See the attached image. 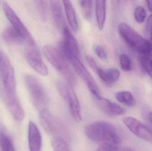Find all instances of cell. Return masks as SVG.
Instances as JSON below:
<instances>
[{"label":"cell","instance_id":"6da1fadb","mask_svg":"<svg viewBox=\"0 0 152 151\" xmlns=\"http://www.w3.org/2000/svg\"><path fill=\"white\" fill-rule=\"evenodd\" d=\"M84 133L89 140L95 142L108 144L118 147L121 142L115 127L105 121H96L88 124L85 127Z\"/></svg>","mask_w":152,"mask_h":151},{"label":"cell","instance_id":"7a4b0ae2","mask_svg":"<svg viewBox=\"0 0 152 151\" xmlns=\"http://www.w3.org/2000/svg\"><path fill=\"white\" fill-rule=\"evenodd\" d=\"M118 29L121 36L132 48L144 56L152 57V43L151 42L145 40L126 23H121Z\"/></svg>","mask_w":152,"mask_h":151},{"label":"cell","instance_id":"3957f363","mask_svg":"<svg viewBox=\"0 0 152 151\" xmlns=\"http://www.w3.org/2000/svg\"><path fill=\"white\" fill-rule=\"evenodd\" d=\"M43 50L51 64L63 75L71 87H74L77 82L75 76L60 51L50 45L44 46Z\"/></svg>","mask_w":152,"mask_h":151},{"label":"cell","instance_id":"277c9868","mask_svg":"<svg viewBox=\"0 0 152 151\" xmlns=\"http://www.w3.org/2000/svg\"><path fill=\"white\" fill-rule=\"evenodd\" d=\"M25 84L36 108L41 110L46 108L49 103L48 96L37 79L30 74H26Z\"/></svg>","mask_w":152,"mask_h":151},{"label":"cell","instance_id":"5b68a950","mask_svg":"<svg viewBox=\"0 0 152 151\" xmlns=\"http://www.w3.org/2000/svg\"><path fill=\"white\" fill-rule=\"evenodd\" d=\"M87 87L95 99L101 97L100 90L95 81L80 59V57L73 55L67 60Z\"/></svg>","mask_w":152,"mask_h":151},{"label":"cell","instance_id":"8992f818","mask_svg":"<svg viewBox=\"0 0 152 151\" xmlns=\"http://www.w3.org/2000/svg\"><path fill=\"white\" fill-rule=\"evenodd\" d=\"M0 72L3 84V91L10 94H16V77L14 69L6 55L0 51Z\"/></svg>","mask_w":152,"mask_h":151},{"label":"cell","instance_id":"52a82bcc","mask_svg":"<svg viewBox=\"0 0 152 151\" xmlns=\"http://www.w3.org/2000/svg\"><path fill=\"white\" fill-rule=\"evenodd\" d=\"M2 6L6 17L23 40L31 46L34 45L35 42L32 35L12 8L5 1L3 2Z\"/></svg>","mask_w":152,"mask_h":151},{"label":"cell","instance_id":"ba28073f","mask_svg":"<svg viewBox=\"0 0 152 151\" xmlns=\"http://www.w3.org/2000/svg\"><path fill=\"white\" fill-rule=\"evenodd\" d=\"M124 124L137 137L152 142V129L143 122L133 117H126L123 120Z\"/></svg>","mask_w":152,"mask_h":151},{"label":"cell","instance_id":"9c48e42d","mask_svg":"<svg viewBox=\"0 0 152 151\" xmlns=\"http://www.w3.org/2000/svg\"><path fill=\"white\" fill-rule=\"evenodd\" d=\"M26 58L29 65L37 72L44 76L48 75L49 70L38 49L33 48L28 50L26 53Z\"/></svg>","mask_w":152,"mask_h":151},{"label":"cell","instance_id":"30bf717a","mask_svg":"<svg viewBox=\"0 0 152 151\" xmlns=\"http://www.w3.org/2000/svg\"><path fill=\"white\" fill-rule=\"evenodd\" d=\"M2 95L8 109L13 118L18 121H22L25 113L17 95L8 94L3 91Z\"/></svg>","mask_w":152,"mask_h":151},{"label":"cell","instance_id":"8fae6325","mask_svg":"<svg viewBox=\"0 0 152 151\" xmlns=\"http://www.w3.org/2000/svg\"><path fill=\"white\" fill-rule=\"evenodd\" d=\"M95 100L99 109L107 115L117 116L126 113V111L123 107L107 98L101 97Z\"/></svg>","mask_w":152,"mask_h":151},{"label":"cell","instance_id":"7c38bea8","mask_svg":"<svg viewBox=\"0 0 152 151\" xmlns=\"http://www.w3.org/2000/svg\"><path fill=\"white\" fill-rule=\"evenodd\" d=\"M39 117L40 123L46 133L51 135L57 133L58 130V122L47 108L40 111Z\"/></svg>","mask_w":152,"mask_h":151},{"label":"cell","instance_id":"4fadbf2b","mask_svg":"<svg viewBox=\"0 0 152 151\" xmlns=\"http://www.w3.org/2000/svg\"><path fill=\"white\" fill-rule=\"evenodd\" d=\"M50 8L55 24L58 28L63 32L67 27L63 15V10L60 1L53 0L50 1Z\"/></svg>","mask_w":152,"mask_h":151},{"label":"cell","instance_id":"5bb4252c","mask_svg":"<svg viewBox=\"0 0 152 151\" xmlns=\"http://www.w3.org/2000/svg\"><path fill=\"white\" fill-rule=\"evenodd\" d=\"M28 141L30 151L41 150L42 137L38 128L32 121L28 125Z\"/></svg>","mask_w":152,"mask_h":151},{"label":"cell","instance_id":"9a60e30c","mask_svg":"<svg viewBox=\"0 0 152 151\" xmlns=\"http://www.w3.org/2000/svg\"><path fill=\"white\" fill-rule=\"evenodd\" d=\"M96 73L103 82L108 87H111L118 81L120 76L119 71L114 68L104 71L99 67Z\"/></svg>","mask_w":152,"mask_h":151},{"label":"cell","instance_id":"2e32d148","mask_svg":"<svg viewBox=\"0 0 152 151\" xmlns=\"http://www.w3.org/2000/svg\"><path fill=\"white\" fill-rule=\"evenodd\" d=\"M68 103L69 105V112L72 118L76 122H80L82 119V117L79 101L73 90H71Z\"/></svg>","mask_w":152,"mask_h":151},{"label":"cell","instance_id":"e0dca14e","mask_svg":"<svg viewBox=\"0 0 152 151\" xmlns=\"http://www.w3.org/2000/svg\"><path fill=\"white\" fill-rule=\"evenodd\" d=\"M63 3L67 19L69 25L74 32H77L78 29V23L75 10L72 2L70 1H64Z\"/></svg>","mask_w":152,"mask_h":151},{"label":"cell","instance_id":"ac0fdd59","mask_svg":"<svg viewBox=\"0 0 152 151\" xmlns=\"http://www.w3.org/2000/svg\"><path fill=\"white\" fill-rule=\"evenodd\" d=\"M64 40L62 42L64 45L76 56L80 57V49L76 38L71 33L69 29L66 27L63 31Z\"/></svg>","mask_w":152,"mask_h":151},{"label":"cell","instance_id":"d6986e66","mask_svg":"<svg viewBox=\"0 0 152 151\" xmlns=\"http://www.w3.org/2000/svg\"><path fill=\"white\" fill-rule=\"evenodd\" d=\"M106 1H96L95 4V15L98 28L102 30L105 24L106 15Z\"/></svg>","mask_w":152,"mask_h":151},{"label":"cell","instance_id":"ffe728a7","mask_svg":"<svg viewBox=\"0 0 152 151\" xmlns=\"http://www.w3.org/2000/svg\"><path fill=\"white\" fill-rule=\"evenodd\" d=\"M2 37L4 40L8 43H20L24 41L12 27H9L4 29Z\"/></svg>","mask_w":152,"mask_h":151},{"label":"cell","instance_id":"44dd1931","mask_svg":"<svg viewBox=\"0 0 152 151\" xmlns=\"http://www.w3.org/2000/svg\"><path fill=\"white\" fill-rule=\"evenodd\" d=\"M115 97L119 102L129 107H132L135 105V99L134 96L129 91L118 92L115 94Z\"/></svg>","mask_w":152,"mask_h":151},{"label":"cell","instance_id":"7402d4cb","mask_svg":"<svg viewBox=\"0 0 152 151\" xmlns=\"http://www.w3.org/2000/svg\"><path fill=\"white\" fill-rule=\"evenodd\" d=\"M57 89L61 96L65 101L68 102L72 88L69 86L68 83H65L62 81H58L56 84Z\"/></svg>","mask_w":152,"mask_h":151},{"label":"cell","instance_id":"603a6c76","mask_svg":"<svg viewBox=\"0 0 152 151\" xmlns=\"http://www.w3.org/2000/svg\"><path fill=\"white\" fill-rule=\"evenodd\" d=\"M93 3L94 1H79L82 14L86 20H90L92 17Z\"/></svg>","mask_w":152,"mask_h":151},{"label":"cell","instance_id":"cb8c5ba5","mask_svg":"<svg viewBox=\"0 0 152 151\" xmlns=\"http://www.w3.org/2000/svg\"><path fill=\"white\" fill-rule=\"evenodd\" d=\"M51 145L54 151H71L66 143L61 138H53L51 141Z\"/></svg>","mask_w":152,"mask_h":151},{"label":"cell","instance_id":"d4e9b609","mask_svg":"<svg viewBox=\"0 0 152 151\" xmlns=\"http://www.w3.org/2000/svg\"><path fill=\"white\" fill-rule=\"evenodd\" d=\"M120 64L123 71H129L132 70V64L130 58L126 54H122L120 56Z\"/></svg>","mask_w":152,"mask_h":151},{"label":"cell","instance_id":"484cf974","mask_svg":"<svg viewBox=\"0 0 152 151\" xmlns=\"http://www.w3.org/2000/svg\"><path fill=\"white\" fill-rule=\"evenodd\" d=\"M134 18L137 23H143L146 17V11L143 7L139 6L137 7L135 10Z\"/></svg>","mask_w":152,"mask_h":151},{"label":"cell","instance_id":"4316f807","mask_svg":"<svg viewBox=\"0 0 152 151\" xmlns=\"http://www.w3.org/2000/svg\"><path fill=\"white\" fill-rule=\"evenodd\" d=\"M39 13L44 20H46L47 17V1H36Z\"/></svg>","mask_w":152,"mask_h":151},{"label":"cell","instance_id":"83f0119b","mask_svg":"<svg viewBox=\"0 0 152 151\" xmlns=\"http://www.w3.org/2000/svg\"><path fill=\"white\" fill-rule=\"evenodd\" d=\"M140 61L145 70L152 79V59L143 56L140 59Z\"/></svg>","mask_w":152,"mask_h":151},{"label":"cell","instance_id":"f1b7e54d","mask_svg":"<svg viewBox=\"0 0 152 151\" xmlns=\"http://www.w3.org/2000/svg\"><path fill=\"white\" fill-rule=\"evenodd\" d=\"M94 50L95 53L99 58L103 60H105L107 59V54L102 47L98 45L95 46Z\"/></svg>","mask_w":152,"mask_h":151},{"label":"cell","instance_id":"f546056e","mask_svg":"<svg viewBox=\"0 0 152 151\" xmlns=\"http://www.w3.org/2000/svg\"><path fill=\"white\" fill-rule=\"evenodd\" d=\"M118 147L113 146L108 144H101L98 149L96 151H118Z\"/></svg>","mask_w":152,"mask_h":151},{"label":"cell","instance_id":"4dcf8cb0","mask_svg":"<svg viewBox=\"0 0 152 151\" xmlns=\"http://www.w3.org/2000/svg\"><path fill=\"white\" fill-rule=\"evenodd\" d=\"M86 59L87 62L89 66L92 68L93 71H94L96 72L99 67L97 65L95 60L93 57L90 56H86Z\"/></svg>","mask_w":152,"mask_h":151},{"label":"cell","instance_id":"1f68e13d","mask_svg":"<svg viewBox=\"0 0 152 151\" xmlns=\"http://www.w3.org/2000/svg\"><path fill=\"white\" fill-rule=\"evenodd\" d=\"M146 28L147 31L151 34V39L152 41V15H151L148 18L146 24Z\"/></svg>","mask_w":152,"mask_h":151},{"label":"cell","instance_id":"d6a6232c","mask_svg":"<svg viewBox=\"0 0 152 151\" xmlns=\"http://www.w3.org/2000/svg\"><path fill=\"white\" fill-rule=\"evenodd\" d=\"M146 2H147L149 10L151 12H152V1H147Z\"/></svg>","mask_w":152,"mask_h":151},{"label":"cell","instance_id":"836d02e7","mask_svg":"<svg viewBox=\"0 0 152 151\" xmlns=\"http://www.w3.org/2000/svg\"><path fill=\"white\" fill-rule=\"evenodd\" d=\"M122 151H135L133 150V149L129 148H125L123 149Z\"/></svg>","mask_w":152,"mask_h":151},{"label":"cell","instance_id":"e575fe53","mask_svg":"<svg viewBox=\"0 0 152 151\" xmlns=\"http://www.w3.org/2000/svg\"><path fill=\"white\" fill-rule=\"evenodd\" d=\"M149 120H150V122L151 123L152 125V112L149 113Z\"/></svg>","mask_w":152,"mask_h":151},{"label":"cell","instance_id":"d590c367","mask_svg":"<svg viewBox=\"0 0 152 151\" xmlns=\"http://www.w3.org/2000/svg\"><path fill=\"white\" fill-rule=\"evenodd\" d=\"M0 63H1V56H0Z\"/></svg>","mask_w":152,"mask_h":151},{"label":"cell","instance_id":"8d00e7d4","mask_svg":"<svg viewBox=\"0 0 152 151\" xmlns=\"http://www.w3.org/2000/svg\"></svg>","mask_w":152,"mask_h":151}]
</instances>
